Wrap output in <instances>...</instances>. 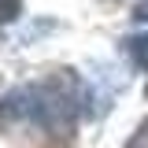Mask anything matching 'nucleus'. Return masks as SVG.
Here are the masks:
<instances>
[{
	"label": "nucleus",
	"mask_w": 148,
	"mask_h": 148,
	"mask_svg": "<svg viewBox=\"0 0 148 148\" xmlns=\"http://www.w3.org/2000/svg\"><path fill=\"white\" fill-rule=\"evenodd\" d=\"M74 115H78V85H74L71 71H63V78L52 82H37L26 89H15L11 96L0 100V122L4 126H30L45 130V133H71Z\"/></svg>",
	"instance_id": "obj_1"
},
{
	"label": "nucleus",
	"mask_w": 148,
	"mask_h": 148,
	"mask_svg": "<svg viewBox=\"0 0 148 148\" xmlns=\"http://www.w3.org/2000/svg\"><path fill=\"white\" fill-rule=\"evenodd\" d=\"M145 92H148V85H145Z\"/></svg>",
	"instance_id": "obj_5"
},
{
	"label": "nucleus",
	"mask_w": 148,
	"mask_h": 148,
	"mask_svg": "<svg viewBox=\"0 0 148 148\" xmlns=\"http://www.w3.org/2000/svg\"><path fill=\"white\" fill-rule=\"evenodd\" d=\"M22 11V0H0V22H11Z\"/></svg>",
	"instance_id": "obj_2"
},
{
	"label": "nucleus",
	"mask_w": 148,
	"mask_h": 148,
	"mask_svg": "<svg viewBox=\"0 0 148 148\" xmlns=\"http://www.w3.org/2000/svg\"><path fill=\"white\" fill-rule=\"evenodd\" d=\"M126 148H148V119L141 122V126H137V133H133V137L126 141Z\"/></svg>",
	"instance_id": "obj_3"
},
{
	"label": "nucleus",
	"mask_w": 148,
	"mask_h": 148,
	"mask_svg": "<svg viewBox=\"0 0 148 148\" xmlns=\"http://www.w3.org/2000/svg\"><path fill=\"white\" fill-rule=\"evenodd\" d=\"M137 18H148V0H141V4H137Z\"/></svg>",
	"instance_id": "obj_4"
}]
</instances>
